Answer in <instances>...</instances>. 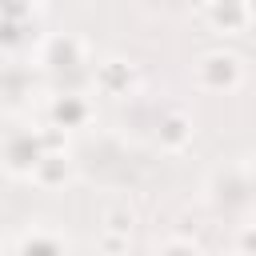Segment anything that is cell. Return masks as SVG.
Returning a JSON list of instances; mask_svg holds the SVG:
<instances>
[{
	"label": "cell",
	"instance_id": "cell-1",
	"mask_svg": "<svg viewBox=\"0 0 256 256\" xmlns=\"http://www.w3.org/2000/svg\"><path fill=\"white\" fill-rule=\"evenodd\" d=\"M164 128H172V132H168V144H172V148H176V144H180V140L188 136V132H184V128H188V120H184V116H172V120H168Z\"/></svg>",
	"mask_w": 256,
	"mask_h": 256
},
{
	"label": "cell",
	"instance_id": "cell-2",
	"mask_svg": "<svg viewBox=\"0 0 256 256\" xmlns=\"http://www.w3.org/2000/svg\"><path fill=\"white\" fill-rule=\"evenodd\" d=\"M248 12H252V16H256V0H252V4H248Z\"/></svg>",
	"mask_w": 256,
	"mask_h": 256
}]
</instances>
